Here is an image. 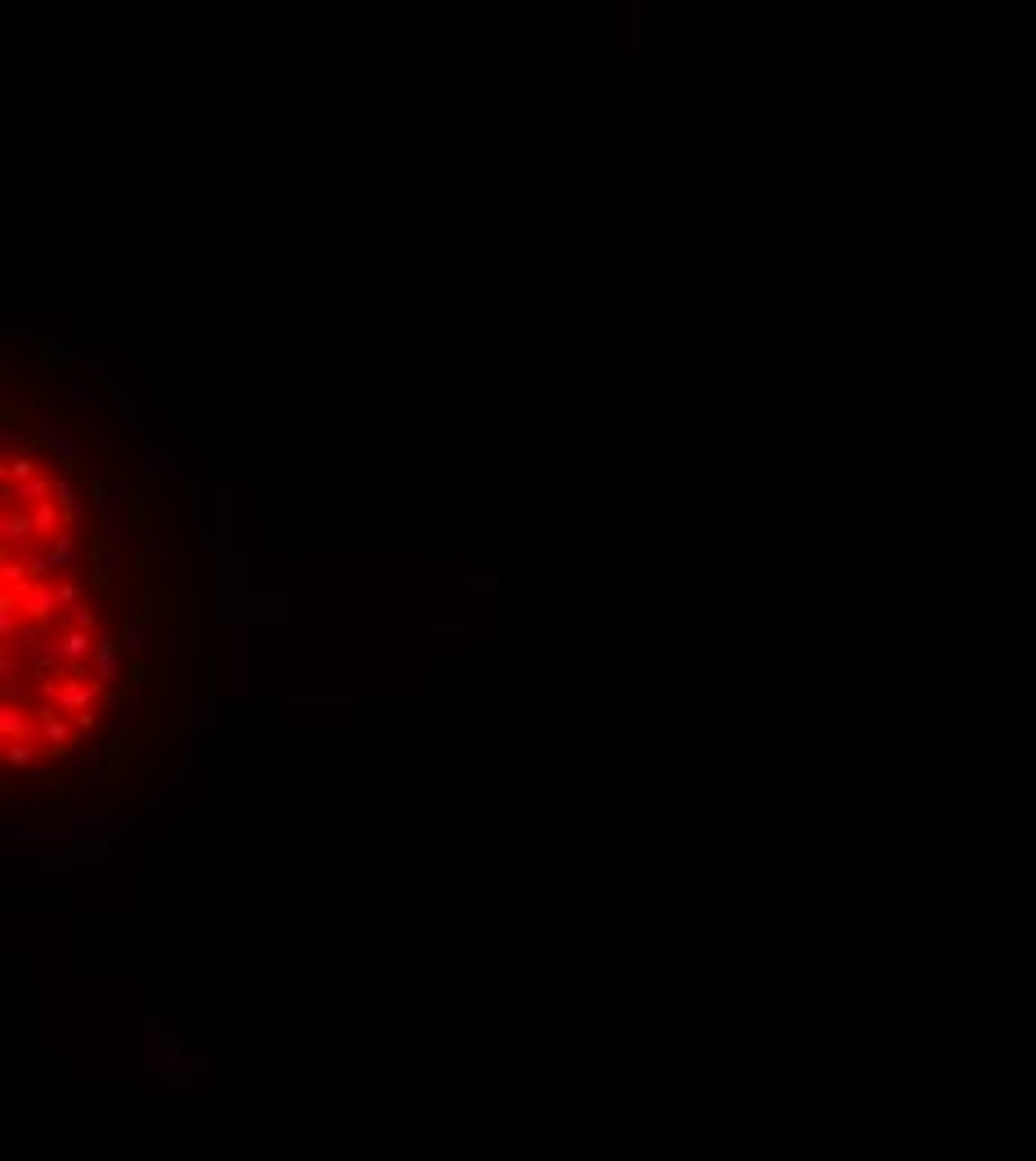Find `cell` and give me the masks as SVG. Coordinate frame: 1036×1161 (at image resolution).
<instances>
[{
    "mask_svg": "<svg viewBox=\"0 0 1036 1161\" xmlns=\"http://www.w3.org/2000/svg\"><path fill=\"white\" fill-rule=\"evenodd\" d=\"M130 568H134V559L121 550V532H116V527L94 532V541H90V585H94L103 599L116 594V585L130 576Z\"/></svg>",
    "mask_w": 1036,
    "mask_h": 1161,
    "instance_id": "obj_1",
    "label": "cell"
},
{
    "mask_svg": "<svg viewBox=\"0 0 1036 1161\" xmlns=\"http://www.w3.org/2000/svg\"><path fill=\"white\" fill-rule=\"evenodd\" d=\"M103 760H107V751H72V756L63 760V769L72 777H81V773H94Z\"/></svg>",
    "mask_w": 1036,
    "mask_h": 1161,
    "instance_id": "obj_17",
    "label": "cell"
},
{
    "mask_svg": "<svg viewBox=\"0 0 1036 1161\" xmlns=\"http://www.w3.org/2000/svg\"><path fill=\"white\" fill-rule=\"evenodd\" d=\"M54 626H76V630H90V635H103V617L94 612V608H72V612H58V621Z\"/></svg>",
    "mask_w": 1036,
    "mask_h": 1161,
    "instance_id": "obj_16",
    "label": "cell"
},
{
    "mask_svg": "<svg viewBox=\"0 0 1036 1161\" xmlns=\"http://www.w3.org/2000/svg\"><path fill=\"white\" fill-rule=\"evenodd\" d=\"M107 817H112L107 808H76V822H81V826H107Z\"/></svg>",
    "mask_w": 1036,
    "mask_h": 1161,
    "instance_id": "obj_19",
    "label": "cell"
},
{
    "mask_svg": "<svg viewBox=\"0 0 1036 1161\" xmlns=\"http://www.w3.org/2000/svg\"><path fill=\"white\" fill-rule=\"evenodd\" d=\"M27 581H31L27 559H18V554H13V559H0V585H4V590H18V594H22Z\"/></svg>",
    "mask_w": 1036,
    "mask_h": 1161,
    "instance_id": "obj_15",
    "label": "cell"
},
{
    "mask_svg": "<svg viewBox=\"0 0 1036 1161\" xmlns=\"http://www.w3.org/2000/svg\"><path fill=\"white\" fill-rule=\"evenodd\" d=\"M72 724H76V733H94V729H98V706H90V711H76V715H72Z\"/></svg>",
    "mask_w": 1036,
    "mask_h": 1161,
    "instance_id": "obj_18",
    "label": "cell"
},
{
    "mask_svg": "<svg viewBox=\"0 0 1036 1161\" xmlns=\"http://www.w3.org/2000/svg\"><path fill=\"white\" fill-rule=\"evenodd\" d=\"M121 657H130L125 653V644H121V635L112 639V635H98V644H94V657H90V675L94 679H103L107 688L116 684V675H121Z\"/></svg>",
    "mask_w": 1036,
    "mask_h": 1161,
    "instance_id": "obj_5",
    "label": "cell"
},
{
    "mask_svg": "<svg viewBox=\"0 0 1036 1161\" xmlns=\"http://www.w3.org/2000/svg\"><path fill=\"white\" fill-rule=\"evenodd\" d=\"M45 554H49L54 572H63V568H76V563H81V532H76V527L58 532L54 541H45Z\"/></svg>",
    "mask_w": 1036,
    "mask_h": 1161,
    "instance_id": "obj_11",
    "label": "cell"
},
{
    "mask_svg": "<svg viewBox=\"0 0 1036 1161\" xmlns=\"http://www.w3.org/2000/svg\"><path fill=\"white\" fill-rule=\"evenodd\" d=\"M40 756H45V742H36V738H13V742H4V769H9V773H31Z\"/></svg>",
    "mask_w": 1036,
    "mask_h": 1161,
    "instance_id": "obj_10",
    "label": "cell"
},
{
    "mask_svg": "<svg viewBox=\"0 0 1036 1161\" xmlns=\"http://www.w3.org/2000/svg\"><path fill=\"white\" fill-rule=\"evenodd\" d=\"M27 509H31V523H36V536H40V545H45V541H54L58 532H67V527H72L67 509H63L54 496H45V500H36V505H27Z\"/></svg>",
    "mask_w": 1036,
    "mask_h": 1161,
    "instance_id": "obj_9",
    "label": "cell"
},
{
    "mask_svg": "<svg viewBox=\"0 0 1036 1161\" xmlns=\"http://www.w3.org/2000/svg\"><path fill=\"white\" fill-rule=\"evenodd\" d=\"M121 644H125V653L130 657H143V648H148V621H143V608L125 621V630H121Z\"/></svg>",
    "mask_w": 1036,
    "mask_h": 1161,
    "instance_id": "obj_14",
    "label": "cell"
},
{
    "mask_svg": "<svg viewBox=\"0 0 1036 1161\" xmlns=\"http://www.w3.org/2000/svg\"><path fill=\"white\" fill-rule=\"evenodd\" d=\"M0 738H40V715L22 702H0Z\"/></svg>",
    "mask_w": 1036,
    "mask_h": 1161,
    "instance_id": "obj_7",
    "label": "cell"
},
{
    "mask_svg": "<svg viewBox=\"0 0 1036 1161\" xmlns=\"http://www.w3.org/2000/svg\"><path fill=\"white\" fill-rule=\"evenodd\" d=\"M130 491H125V482H90V505L103 514V523L107 527H121V518H125V500Z\"/></svg>",
    "mask_w": 1036,
    "mask_h": 1161,
    "instance_id": "obj_6",
    "label": "cell"
},
{
    "mask_svg": "<svg viewBox=\"0 0 1036 1161\" xmlns=\"http://www.w3.org/2000/svg\"><path fill=\"white\" fill-rule=\"evenodd\" d=\"M94 644H98V635H90V630H76V626H54V648H58V657H63V666H67L72 675H85V670H90Z\"/></svg>",
    "mask_w": 1036,
    "mask_h": 1161,
    "instance_id": "obj_4",
    "label": "cell"
},
{
    "mask_svg": "<svg viewBox=\"0 0 1036 1161\" xmlns=\"http://www.w3.org/2000/svg\"><path fill=\"white\" fill-rule=\"evenodd\" d=\"M22 612H27V621L54 626V617H58L54 581H27V590H22Z\"/></svg>",
    "mask_w": 1036,
    "mask_h": 1161,
    "instance_id": "obj_8",
    "label": "cell"
},
{
    "mask_svg": "<svg viewBox=\"0 0 1036 1161\" xmlns=\"http://www.w3.org/2000/svg\"><path fill=\"white\" fill-rule=\"evenodd\" d=\"M31 697H40L31 670H22V675H13V679H0V702H22V706H31Z\"/></svg>",
    "mask_w": 1036,
    "mask_h": 1161,
    "instance_id": "obj_12",
    "label": "cell"
},
{
    "mask_svg": "<svg viewBox=\"0 0 1036 1161\" xmlns=\"http://www.w3.org/2000/svg\"><path fill=\"white\" fill-rule=\"evenodd\" d=\"M54 599H58V612H72L85 603V581L81 576H54Z\"/></svg>",
    "mask_w": 1036,
    "mask_h": 1161,
    "instance_id": "obj_13",
    "label": "cell"
},
{
    "mask_svg": "<svg viewBox=\"0 0 1036 1161\" xmlns=\"http://www.w3.org/2000/svg\"><path fill=\"white\" fill-rule=\"evenodd\" d=\"M103 697H107V684H103V679H94V675L85 670V675H67V679L58 684V697H54V706H58V711H67V715H76V711L103 706Z\"/></svg>",
    "mask_w": 1036,
    "mask_h": 1161,
    "instance_id": "obj_3",
    "label": "cell"
},
{
    "mask_svg": "<svg viewBox=\"0 0 1036 1161\" xmlns=\"http://www.w3.org/2000/svg\"><path fill=\"white\" fill-rule=\"evenodd\" d=\"M0 559H27L31 550H40V536H36V523H31V509L27 505H4V518H0Z\"/></svg>",
    "mask_w": 1036,
    "mask_h": 1161,
    "instance_id": "obj_2",
    "label": "cell"
}]
</instances>
